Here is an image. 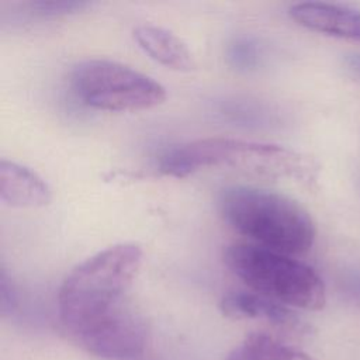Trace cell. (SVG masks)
I'll return each mask as SVG.
<instances>
[{
	"label": "cell",
	"instance_id": "obj_15",
	"mask_svg": "<svg viewBox=\"0 0 360 360\" xmlns=\"http://www.w3.org/2000/svg\"><path fill=\"white\" fill-rule=\"evenodd\" d=\"M146 360H156V359H146Z\"/></svg>",
	"mask_w": 360,
	"mask_h": 360
},
{
	"label": "cell",
	"instance_id": "obj_12",
	"mask_svg": "<svg viewBox=\"0 0 360 360\" xmlns=\"http://www.w3.org/2000/svg\"><path fill=\"white\" fill-rule=\"evenodd\" d=\"M91 3L89 1H77V0H39V1H31L30 7L41 15H63L69 13L82 11L87 7H90Z\"/></svg>",
	"mask_w": 360,
	"mask_h": 360
},
{
	"label": "cell",
	"instance_id": "obj_10",
	"mask_svg": "<svg viewBox=\"0 0 360 360\" xmlns=\"http://www.w3.org/2000/svg\"><path fill=\"white\" fill-rule=\"evenodd\" d=\"M134 39L149 58L166 68L181 72L195 69L194 56L186 42L166 28L138 25L134 30Z\"/></svg>",
	"mask_w": 360,
	"mask_h": 360
},
{
	"label": "cell",
	"instance_id": "obj_6",
	"mask_svg": "<svg viewBox=\"0 0 360 360\" xmlns=\"http://www.w3.org/2000/svg\"><path fill=\"white\" fill-rule=\"evenodd\" d=\"M146 339L145 323L124 308L76 338L87 352L105 359L138 356L143 352Z\"/></svg>",
	"mask_w": 360,
	"mask_h": 360
},
{
	"label": "cell",
	"instance_id": "obj_9",
	"mask_svg": "<svg viewBox=\"0 0 360 360\" xmlns=\"http://www.w3.org/2000/svg\"><path fill=\"white\" fill-rule=\"evenodd\" d=\"M0 200L14 208H39L52 200L48 183L34 170L3 159L0 163Z\"/></svg>",
	"mask_w": 360,
	"mask_h": 360
},
{
	"label": "cell",
	"instance_id": "obj_13",
	"mask_svg": "<svg viewBox=\"0 0 360 360\" xmlns=\"http://www.w3.org/2000/svg\"><path fill=\"white\" fill-rule=\"evenodd\" d=\"M231 58L235 59L236 65L250 66L252 59H255V51L250 44L238 42L236 45H233V52L231 53Z\"/></svg>",
	"mask_w": 360,
	"mask_h": 360
},
{
	"label": "cell",
	"instance_id": "obj_7",
	"mask_svg": "<svg viewBox=\"0 0 360 360\" xmlns=\"http://www.w3.org/2000/svg\"><path fill=\"white\" fill-rule=\"evenodd\" d=\"M221 312L231 319L262 321L288 333H302L305 326L288 307L256 292H229L219 302Z\"/></svg>",
	"mask_w": 360,
	"mask_h": 360
},
{
	"label": "cell",
	"instance_id": "obj_14",
	"mask_svg": "<svg viewBox=\"0 0 360 360\" xmlns=\"http://www.w3.org/2000/svg\"><path fill=\"white\" fill-rule=\"evenodd\" d=\"M349 65L353 70H356L357 73H360V55H353L349 59Z\"/></svg>",
	"mask_w": 360,
	"mask_h": 360
},
{
	"label": "cell",
	"instance_id": "obj_2",
	"mask_svg": "<svg viewBox=\"0 0 360 360\" xmlns=\"http://www.w3.org/2000/svg\"><path fill=\"white\" fill-rule=\"evenodd\" d=\"M222 218L255 245L297 256L307 253L315 239L309 214L292 198L250 186H231L221 191Z\"/></svg>",
	"mask_w": 360,
	"mask_h": 360
},
{
	"label": "cell",
	"instance_id": "obj_3",
	"mask_svg": "<svg viewBox=\"0 0 360 360\" xmlns=\"http://www.w3.org/2000/svg\"><path fill=\"white\" fill-rule=\"evenodd\" d=\"M205 167H225L245 176L274 180H305L312 173L311 162L292 149L222 136L176 146L159 160L160 172L173 177H186Z\"/></svg>",
	"mask_w": 360,
	"mask_h": 360
},
{
	"label": "cell",
	"instance_id": "obj_5",
	"mask_svg": "<svg viewBox=\"0 0 360 360\" xmlns=\"http://www.w3.org/2000/svg\"><path fill=\"white\" fill-rule=\"evenodd\" d=\"M73 90L83 104L104 111H141L166 98L165 87L136 69L110 59H87L72 72Z\"/></svg>",
	"mask_w": 360,
	"mask_h": 360
},
{
	"label": "cell",
	"instance_id": "obj_4",
	"mask_svg": "<svg viewBox=\"0 0 360 360\" xmlns=\"http://www.w3.org/2000/svg\"><path fill=\"white\" fill-rule=\"evenodd\" d=\"M224 263L253 292L285 307L318 311L325 305L322 278L294 256L255 243H233L224 250Z\"/></svg>",
	"mask_w": 360,
	"mask_h": 360
},
{
	"label": "cell",
	"instance_id": "obj_8",
	"mask_svg": "<svg viewBox=\"0 0 360 360\" xmlns=\"http://www.w3.org/2000/svg\"><path fill=\"white\" fill-rule=\"evenodd\" d=\"M300 25L325 35L360 42V11L321 1L297 3L288 10Z\"/></svg>",
	"mask_w": 360,
	"mask_h": 360
},
{
	"label": "cell",
	"instance_id": "obj_11",
	"mask_svg": "<svg viewBox=\"0 0 360 360\" xmlns=\"http://www.w3.org/2000/svg\"><path fill=\"white\" fill-rule=\"evenodd\" d=\"M226 360H314L302 350L281 342L274 335L255 332L236 346Z\"/></svg>",
	"mask_w": 360,
	"mask_h": 360
},
{
	"label": "cell",
	"instance_id": "obj_1",
	"mask_svg": "<svg viewBox=\"0 0 360 360\" xmlns=\"http://www.w3.org/2000/svg\"><path fill=\"white\" fill-rule=\"evenodd\" d=\"M141 264L138 245L117 243L72 269L58 294L59 316L66 330L76 339L120 311Z\"/></svg>",
	"mask_w": 360,
	"mask_h": 360
}]
</instances>
